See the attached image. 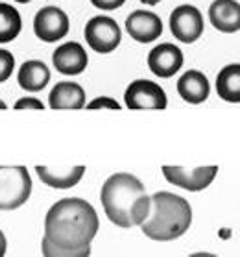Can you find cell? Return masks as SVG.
<instances>
[{"label":"cell","mask_w":240,"mask_h":257,"mask_svg":"<svg viewBox=\"0 0 240 257\" xmlns=\"http://www.w3.org/2000/svg\"><path fill=\"white\" fill-rule=\"evenodd\" d=\"M100 228L94 207L83 198H63L48 209L45 239L61 250H82L91 246Z\"/></svg>","instance_id":"1"},{"label":"cell","mask_w":240,"mask_h":257,"mask_svg":"<svg viewBox=\"0 0 240 257\" xmlns=\"http://www.w3.org/2000/svg\"><path fill=\"white\" fill-rule=\"evenodd\" d=\"M100 198L107 218L118 228L129 229L141 226L150 215L152 202L146 194L144 183L128 172L109 176L102 185Z\"/></svg>","instance_id":"2"},{"label":"cell","mask_w":240,"mask_h":257,"mask_svg":"<svg viewBox=\"0 0 240 257\" xmlns=\"http://www.w3.org/2000/svg\"><path fill=\"white\" fill-rule=\"evenodd\" d=\"M150 215L141 224L148 239L166 242L185 235L192 224V207L183 196L168 191H159L150 198Z\"/></svg>","instance_id":"3"},{"label":"cell","mask_w":240,"mask_h":257,"mask_svg":"<svg viewBox=\"0 0 240 257\" xmlns=\"http://www.w3.org/2000/svg\"><path fill=\"white\" fill-rule=\"evenodd\" d=\"M32 194V178L23 165H0V211H13L26 204Z\"/></svg>","instance_id":"4"},{"label":"cell","mask_w":240,"mask_h":257,"mask_svg":"<svg viewBox=\"0 0 240 257\" xmlns=\"http://www.w3.org/2000/svg\"><path fill=\"white\" fill-rule=\"evenodd\" d=\"M85 41L94 52L109 54L122 41V30L115 19L107 15H96L85 24Z\"/></svg>","instance_id":"5"},{"label":"cell","mask_w":240,"mask_h":257,"mask_svg":"<svg viewBox=\"0 0 240 257\" xmlns=\"http://www.w3.org/2000/svg\"><path fill=\"white\" fill-rule=\"evenodd\" d=\"M170 30L179 43H196L203 35V15L192 4H181L170 13Z\"/></svg>","instance_id":"6"},{"label":"cell","mask_w":240,"mask_h":257,"mask_svg":"<svg viewBox=\"0 0 240 257\" xmlns=\"http://www.w3.org/2000/svg\"><path fill=\"white\" fill-rule=\"evenodd\" d=\"M128 109H166L168 98L164 89L152 80H135L124 93Z\"/></svg>","instance_id":"7"},{"label":"cell","mask_w":240,"mask_h":257,"mask_svg":"<svg viewBox=\"0 0 240 257\" xmlns=\"http://www.w3.org/2000/svg\"><path fill=\"white\" fill-rule=\"evenodd\" d=\"M163 174L168 183L181 187L185 191H203L211 185L218 174V167H198V169H185V167H172V165H164Z\"/></svg>","instance_id":"8"},{"label":"cell","mask_w":240,"mask_h":257,"mask_svg":"<svg viewBox=\"0 0 240 257\" xmlns=\"http://www.w3.org/2000/svg\"><path fill=\"white\" fill-rule=\"evenodd\" d=\"M69 15L58 6H45L36 13L34 32L45 43H56L69 34Z\"/></svg>","instance_id":"9"},{"label":"cell","mask_w":240,"mask_h":257,"mask_svg":"<svg viewBox=\"0 0 240 257\" xmlns=\"http://www.w3.org/2000/svg\"><path fill=\"white\" fill-rule=\"evenodd\" d=\"M126 32L131 39L137 43L148 45V43L157 41L163 34V21L157 13L146 12V10H135L126 19Z\"/></svg>","instance_id":"10"},{"label":"cell","mask_w":240,"mask_h":257,"mask_svg":"<svg viewBox=\"0 0 240 257\" xmlns=\"http://www.w3.org/2000/svg\"><path fill=\"white\" fill-rule=\"evenodd\" d=\"M183 61V50L172 43L157 45L148 54V67L159 78H172L176 72H179Z\"/></svg>","instance_id":"11"},{"label":"cell","mask_w":240,"mask_h":257,"mask_svg":"<svg viewBox=\"0 0 240 257\" xmlns=\"http://www.w3.org/2000/svg\"><path fill=\"white\" fill-rule=\"evenodd\" d=\"M89 56L85 48L76 41L59 45L52 54V65L59 74L65 76H76L87 69Z\"/></svg>","instance_id":"12"},{"label":"cell","mask_w":240,"mask_h":257,"mask_svg":"<svg viewBox=\"0 0 240 257\" xmlns=\"http://www.w3.org/2000/svg\"><path fill=\"white\" fill-rule=\"evenodd\" d=\"M209 19L223 34H236L240 30V4L236 0H214L209 8Z\"/></svg>","instance_id":"13"},{"label":"cell","mask_w":240,"mask_h":257,"mask_svg":"<svg viewBox=\"0 0 240 257\" xmlns=\"http://www.w3.org/2000/svg\"><path fill=\"white\" fill-rule=\"evenodd\" d=\"M177 93L188 104H203L209 98L211 85L203 72L199 70H187L177 80Z\"/></svg>","instance_id":"14"},{"label":"cell","mask_w":240,"mask_h":257,"mask_svg":"<svg viewBox=\"0 0 240 257\" xmlns=\"http://www.w3.org/2000/svg\"><path fill=\"white\" fill-rule=\"evenodd\" d=\"M52 109H82L85 105V91L76 82H59L48 94Z\"/></svg>","instance_id":"15"},{"label":"cell","mask_w":240,"mask_h":257,"mask_svg":"<svg viewBox=\"0 0 240 257\" xmlns=\"http://www.w3.org/2000/svg\"><path fill=\"white\" fill-rule=\"evenodd\" d=\"M36 172L39 180L52 189H71L80 183V180L85 174V167L76 165V167H63V169H50V167H41L37 165Z\"/></svg>","instance_id":"16"},{"label":"cell","mask_w":240,"mask_h":257,"mask_svg":"<svg viewBox=\"0 0 240 257\" xmlns=\"http://www.w3.org/2000/svg\"><path fill=\"white\" fill-rule=\"evenodd\" d=\"M17 82L24 91H28V93H39L50 82V70L39 59H28L19 69Z\"/></svg>","instance_id":"17"},{"label":"cell","mask_w":240,"mask_h":257,"mask_svg":"<svg viewBox=\"0 0 240 257\" xmlns=\"http://www.w3.org/2000/svg\"><path fill=\"white\" fill-rule=\"evenodd\" d=\"M218 96L225 102L238 104L240 102V65H225L216 76Z\"/></svg>","instance_id":"18"},{"label":"cell","mask_w":240,"mask_h":257,"mask_svg":"<svg viewBox=\"0 0 240 257\" xmlns=\"http://www.w3.org/2000/svg\"><path fill=\"white\" fill-rule=\"evenodd\" d=\"M23 30L21 13L6 2H0V45L13 41Z\"/></svg>","instance_id":"19"},{"label":"cell","mask_w":240,"mask_h":257,"mask_svg":"<svg viewBox=\"0 0 240 257\" xmlns=\"http://www.w3.org/2000/svg\"><path fill=\"white\" fill-rule=\"evenodd\" d=\"M41 250L45 257H89L91 255V246L82 248V250H61L58 246H54L52 242H48L45 237H43V242H41Z\"/></svg>","instance_id":"20"},{"label":"cell","mask_w":240,"mask_h":257,"mask_svg":"<svg viewBox=\"0 0 240 257\" xmlns=\"http://www.w3.org/2000/svg\"><path fill=\"white\" fill-rule=\"evenodd\" d=\"M15 69V58L6 48H0V83L6 82Z\"/></svg>","instance_id":"21"},{"label":"cell","mask_w":240,"mask_h":257,"mask_svg":"<svg viewBox=\"0 0 240 257\" xmlns=\"http://www.w3.org/2000/svg\"><path fill=\"white\" fill-rule=\"evenodd\" d=\"M87 109H115V111H118L120 104L109 96H100V98H94L91 104H87Z\"/></svg>","instance_id":"22"},{"label":"cell","mask_w":240,"mask_h":257,"mask_svg":"<svg viewBox=\"0 0 240 257\" xmlns=\"http://www.w3.org/2000/svg\"><path fill=\"white\" fill-rule=\"evenodd\" d=\"M126 0H91V4L98 10H104V12H113V10H118L120 6H124Z\"/></svg>","instance_id":"23"},{"label":"cell","mask_w":240,"mask_h":257,"mask_svg":"<svg viewBox=\"0 0 240 257\" xmlns=\"http://www.w3.org/2000/svg\"><path fill=\"white\" fill-rule=\"evenodd\" d=\"M13 107H15V109H45L43 102L37 98H21L15 102Z\"/></svg>","instance_id":"24"},{"label":"cell","mask_w":240,"mask_h":257,"mask_svg":"<svg viewBox=\"0 0 240 257\" xmlns=\"http://www.w3.org/2000/svg\"><path fill=\"white\" fill-rule=\"evenodd\" d=\"M6 248H8L6 237H4V233L0 231V257H4V255H6Z\"/></svg>","instance_id":"25"},{"label":"cell","mask_w":240,"mask_h":257,"mask_svg":"<svg viewBox=\"0 0 240 257\" xmlns=\"http://www.w3.org/2000/svg\"><path fill=\"white\" fill-rule=\"evenodd\" d=\"M188 257H218V255H214V253H207V251H199V253H192V255H188Z\"/></svg>","instance_id":"26"},{"label":"cell","mask_w":240,"mask_h":257,"mask_svg":"<svg viewBox=\"0 0 240 257\" xmlns=\"http://www.w3.org/2000/svg\"><path fill=\"white\" fill-rule=\"evenodd\" d=\"M141 2H144V4H148V6H155V4H159L161 0H141Z\"/></svg>","instance_id":"27"},{"label":"cell","mask_w":240,"mask_h":257,"mask_svg":"<svg viewBox=\"0 0 240 257\" xmlns=\"http://www.w3.org/2000/svg\"><path fill=\"white\" fill-rule=\"evenodd\" d=\"M0 109H6V104H4L2 100H0Z\"/></svg>","instance_id":"28"},{"label":"cell","mask_w":240,"mask_h":257,"mask_svg":"<svg viewBox=\"0 0 240 257\" xmlns=\"http://www.w3.org/2000/svg\"><path fill=\"white\" fill-rule=\"evenodd\" d=\"M15 2H21V4H26V2H32V0H15Z\"/></svg>","instance_id":"29"}]
</instances>
